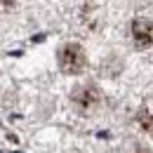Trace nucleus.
<instances>
[{
  "label": "nucleus",
  "instance_id": "7ed1b4c3",
  "mask_svg": "<svg viewBox=\"0 0 153 153\" xmlns=\"http://www.w3.org/2000/svg\"><path fill=\"white\" fill-rule=\"evenodd\" d=\"M90 99H97V92L92 90V87H90V90L85 87V90H78V92H76V101H78V104H82V106H87Z\"/></svg>",
  "mask_w": 153,
  "mask_h": 153
},
{
  "label": "nucleus",
  "instance_id": "f257e3e1",
  "mask_svg": "<svg viewBox=\"0 0 153 153\" xmlns=\"http://www.w3.org/2000/svg\"><path fill=\"white\" fill-rule=\"evenodd\" d=\"M85 52H82V47L76 45V42H71V45H64L61 50H59V66H61V71H66V73H80L82 68H85Z\"/></svg>",
  "mask_w": 153,
  "mask_h": 153
},
{
  "label": "nucleus",
  "instance_id": "20e7f679",
  "mask_svg": "<svg viewBox=\"0 0 153 153\" xmlns=\"http://www.w3.org/2000/svg\"><path fill=\"white\" fill-rule=\"evenodd\" d=\"M12 2H14V0H0V10H7Z\"/></svg>",
  "mask_w": 153,
  "mask_h": 153
},
{
  "label": "nucleus",
  "instance_id": "f03ea898",
  "mask_svg": "<svg viewBox=\"0 0 153 153\" xmlns=\"http://www.w3.org/2000/svg\"><path fill=\"white\" fill-rule=\"evenodd\" d=\"M132 38L139 47L153 45V21L151 19H137L132 24Z\"/></svg>",
  "mask_w": 153,
  "mask_h": 153
}]
</instances>
